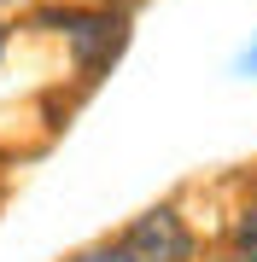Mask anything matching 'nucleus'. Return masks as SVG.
Segmentation results:
<instances>
[{"mask_svg":"<svg viewBox=\"0 0 257 262\" xmlns=\"http://www.w3.org/2000/svg\"><path fill=\"white\" fill-rule=\"evenodd\" d=\"M123 251L134 262H193V227L181 222L170 204H158V210H146V215L129 222Z\"/></svg>","mask_w":257,"mask_h":262,"instance_id":"1","label":"nucleus"},{"mask_svg":"<svg viewBox=\"0 0 257 262\" xmlns=\"http://www.w3.org/2000/svg\"><path fill=\"white\" fill-rule=\"evenodd\" d=\"M65 41L76 47V64L82 70H100L111 64L117 47H123V18H111V12H65Z\"/></svg>","mask_w":257,"mask_h":262,"instance_id":"2","label":"nucleus"},{"mask_svg":"<svg viewBox=\"0 0 257 262\" xmlns=\"http://www.w3.org/2000/svg\"><path fill=\"white\" fill-rule=\"evenodd\" d=\"M234 245H240V256H246V262H257V198L240 210V222H234Z\"/></svg>","mask_w":257,"mask_h":262,"instance_id":"3","label":"nucleus"},{"mask_svg":"<svg viewBox=\"0 0 257 262\" xmlns=\"http://www.w3.org/2000/svg\"><path fill=\"white\" fill-rule=\"evenodd\" d=\"M70 262H134L123 245H94V251H82V256H70Z\"/></svg>","mask_w":257,"mask_h":262,"instance_id":"4","label":"nucleus"},{"mask_svg":"<svg viewBox=\"0 0 257 262\" xmlns=\"http://www.w3.org/2000/svg\"><path fill=\"white\" fill-rule=\"evenodd\" d=\"M240 64H246V70H257V41H251V47H246V58H240Z\"/></svg>","mask_w":257,"mask_h":262,"instance_id":"5","label":"nucleus"},{"mask_svg":"<svg viewBox=\"0 0 257 262\" xmlns=\"http://www.w3.org/2000/svg\"><path fill=\"white\" fill-rule=\"evenodd\" d=\"M0 53H6V24H0Z\"/></svg>","mask_w":257,"mask_h":262,"instance_id":"6","label":"nucleus"},{"mask_svg":"<svg viewBox=\"0 0 257 262\" xmlns=\"http://www.w3.org/2000/svg\"><path fill=\"white\" fill-rule=\"evenodd\" d=\"M222 262H246V256H222Z\"/></svg>","mask_w":257,"mask_h":262,"instance_id":"7","label":"nucleus"}]
</instances>
